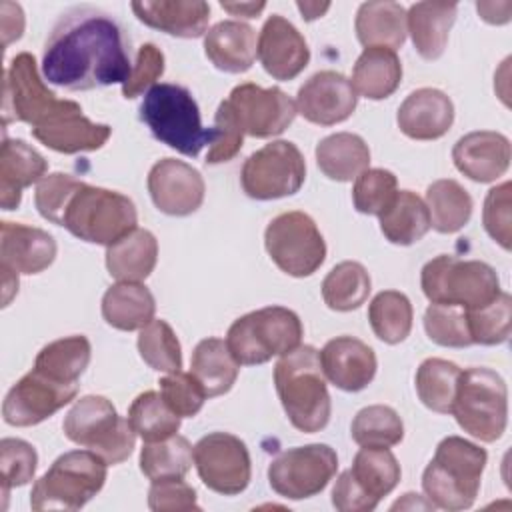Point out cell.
I'll list each match as a JSON object with an SVG mask.
<instances>
[{"label": "cell", "mask_w": 512, "mask_h": 512, "mask_svg": "<svg viewBox=\"0 0 512 512\" xmlns=\"http://www.w3.org/2000/svg\"><path fill=\"white\" fill-rule=\"evenodd\" d=\"M132 72L122 26L98 8H72L58 18L42 52V78L64 90L124 84Z\"/></svg>", "instance_id": "cell-1"}, {"label": "cell", "mask_w": 512, "mask_h": 512, "mask_svg": "<svg viewBox=\"0 0 512 512\" xmlns=\"http://www.w3.org/2000/svg\"><path fill=\"white\" fill-rule=\"evenodd\" d=\"M2 120L4 126L26 122L38 142L60 154L98 150L112 134L108 124L86 118L80 104L56 98L40 78L36 60L28 52L16 54L4 72Z\"/></svg>", "instance_id": "cell-2"}, {"label": "cell", "mask_w": 512, "mask_h": 512, "mask_svg": "<svg viewBox=\"0 0 512 512\" xmlns=\"http://www.w3.org/2000/svg\"><path fill=\"white\" fill-rule=\"evenodd\" d=\"M34 204L42 218L90 244L110 246L138 222L136 206L128 196L90 186L64 172L48 174L38 182Z\"/></svg>", "instance_id": "cell-3"}, {"label": "cell", "mask_w": 512, "mask_h": 512, "mask_svg": "<svg viewBox=\"0 0 512 512\" xmlns=\"http://www.w3.org/2000/svg\"><path fill=\"white\" fill-rule=\"evenodd\" d=\"M274 386L290 424L306 434L320 432L330 420V394L314 346H298L274 366Z\"/></svg>", "instance_id": "cell-4"}, {"label": "cell", "mask_w": 512, "mask_h": 512, "mask_svg": "<svg viewBox=\"0 0 512 512\" xmlns=\"http://www.w3.org/2000/svg\"><path fill=\"white\" fill-rule=\"evenodd\" d=\"M140 120L156 140L190 158L216 140V130L202 126L192 92L180 84H154L140 104Z\"/></svg>", "instance_id": "cell-5"}, {"label": "cell", "mask_w": 512, "mask_h": 512, "mask_svg": "<svg viewBox=\"0 0 512 512\" xmlns=\"http://www.w3.org/2000/svg\"><path fill=\"white\" fill-rule=\"evenodd\" d=\"M488 454L460 436L444 438L424 468L422 488L432 506L466 510L474 504Z\"/></svg>", "instance_id": "cell-6"}, {"label": "cell", "mask_w": 512, "mask_h": 512, "mask_svg": "<svg viewBox=\"0 0 512 512\" xmlns=\"http://www.w3.org/2000/svg\"><path fill=\"white\" fill-rule=\"evenodd\" d=\"M106 466L88 448L64 452L32 486L30 508L36 512L80 510L102 490L108 476Z\"/></svg>", "instance_id": "cell-7"}, {"label": "cell", "mask_w": 512, "mask_h": 512, "mask_svg": "<svg viewBox=\"0 0 512 512\" xmlns=\"http://www.w3.org/2000/svg\"><path fill=\"white\" fill-rule=\"evenodd\" d=\"M302 322L284 306H264L232 322L226 346L240 366H254L284 356L302 344Z\"/></svg>", "instance_id": "cell-8"}, {"label": "cell", "mask_w": 512, "mask_h": 512, "mask_svg": "<svg viewBox=\"0 0 512 512\" xmlns=\"http://www.w3.org/2000/svg\"><path fill=\"white\" fill-rule=\"evenodd\" d=\"M420 286L430 304H454L464 310L482 308L502 292L498 274L490 264L448 254L424 264Z\"/></svg>", "instance_id": "cell-9"}, {"label": "cell", "mask_w": 512, "mask_h": 512, "mask_svg": "<svg viewBox=\"0 0 512 512\" xmlns=\"http://www.w3.org/2000/svg\"><path fill=\"white\" fill-rule=\"evenodd\" d=\"M450 414L472 438L496 442L508 422V388L504 378L484 366L462 370Z\"/></svg>", "instance_id": "cell-10"}, {"label": "cell", "mask_w": 512, "mask_h": 512, "mask_svg": "<svg viewBox=\"0 0 512 512\" xmlns=\"http://www.w3.org/2000/svg\"><path fill=\"white\" fill-rule=\"evenodd\" d=\"M62 430L68 440L98 454L106 464L124 462L136 444V432L128 418L118 416L104 396H82L68 410Z\"/></svg>", "instance_id": "cell-11"}, {"label": "cell", "mask_w": 512, "mask_h": 512, "mask_svg": "<svg viewBox=\"0 0 512 512\" xmlns=\"http://www.w3.org/2000/svg\"><path fill=\"white\" fill-rule=\"evenodd\" d=\"M400 464L388 448L362 446L332 488V506L340 512H370L400 482Z\"/></svg>", "instance_id": "cell-12"}, {"label": "cell", "mask_w": 512, "mask_h": 512, "mask_svg": "<svg viewBox=\"0 0 512 512\" xmlns=\"http://www.w3.org/2000/svg\"><path fill=\"white\" fill-rule=\"evenodd\" d=\"M270 260L288 276H312L326 258V242L316 222L300 210L282 212L270 220L264 232Z\"/></svg>", "instance_id": "cell-13"}, {"label": "cell", "mask_w": 512, "mask_h": 512, "mask_svg": "<svg viewBox=\"0 0 512 512\" xmlns=\"http://www.w3.org/2000/svg\"><path fill=\"white\" fill-rule=\"evenodd\" d=\"M306 178V162L296 144L274 140L252 152L240 172L242 190L254 200H276L296 194Z\"/></svg>", "instance_id": "cell-14"}, {"label": "cell", "mask_w": 512, "mask_h": 512, "mask_svg": "<svg viewBox=\"0 0 512 512\" xmlns=\"http://www.w3.org/2000/svg\"><path fill=\"white\" fill-rule=\"evenodd\" d=\"M338 456L328 444H306L280 452L268 466L270 488L288 500L320 494L336 476Z\"/></svg>", "instance_id": "cell-15"}, {"label": "cell", "mask_w": 512, "mask_h": 512, "mask_svg": "<svg viewBox=\"0 0 512 512\" xmlns=\"http://www.w3.org/2000/svg\"><path fill=\"white\" fill-rule=\"evenodd\" d=\"M194 466L212 492L234 496L246 490L252 462L246 444L230 432H210L194 444Z\"/></svg>", "instance_id": "cell-16"}, {"label": "cell", "mask_w": 512, "mask_h": 512, "mask_svg": "<svg viewBox=\"0 0 512 512\" xmlns=\"http://www.w3.org/2000/svg\"><path fill=\"white\" fill-rule=\"evenodd\" d=\"M78 394V384H62L32 368L6 394L2 402L4 422L26 428L50 418L70 404Z\"/></svg>", "instance_id": "cell-17"}, {"label": "cell", "mask_w": 512, "mask_h": 512, "mask_svg": "<svg viewBox=\"0 0 512 512\" xmlns=\"http://www.w3.org/2000/svg\"><path fill=\"white\" fill-rule=\"evenodd\" d=\"M244 134L252 138H272L282 134L296 118V102L280 88H262L244 82L232 88L226 98Z\"/></svg>", "instance_id": "cell-18"}, {"label": "cell", "mask_w": 512, "mask_h": 512, "mask_svg": "<svg viewBox=\"0 0 512 512\" xmlns=\"http://www.w3.org/2000/svg\"><path fill=\"white\" fill-rule=\"evenodd\" d=\"M146 184L154 206L168 216L194 214L206 194L202 174L176 158L158 160L150 168Z\"/></svg>", "instance_id": "cell-19"}, {"label": "cell", "mask_w": 512, "mask_h": 512, "mask_svg": "<svg viewBox=\"0 0 512 512\" xmlns=\"http://www.w3.org/2000/svg\"><path fill=\"white\" fill-rule=\"evenodd\" d=\"M358 104L350 80L334 70H322L310 76L298 90L296 110L308 122L334 126L352 116Z\"/></svg>", "instance_id": "cell-20"}, {"label": "cell", "mask_w": 512, "mask_h": 512, "mask_svg": "<svg viewBox=\"0 0 512 512\" xmlns=\"http://www.w3.org/2000/svg\"><path fill=\"white\" fill-rule=\"evenodd\" d=\"M256 56L272 78L292 80L308 66L310 48L292 22L272 14L260 30Z\"/></svg>", "instance_id": "cell-21"}, {"label": "cell", "mask_w": 512, "mask_h": 512, "mask_svg": "<svg viewBox=\"0 0 512 512\" xmlns=\"http://www.w3.org/2000/svg\"><path fill=\"white\" fill-rule=\"evenodd\" d=\"M320 364L326 380L344 392L364 390L374 380L378 368L374 350L354 336L328 340L320 350Z\"/></svg>", "instance_id": "cell-22"}, {"label": "cell", "mask_w": 512, "mask_h": 512, "mask_svg": "<svg viewBox=\"0 0 512 512\" xmlns=\"http://www.w3.org/2000/svg\"><path fill=\"white\" fill-rule=\"evenodd\" d=\"M510 158V140L492 130L468 132L452 148L454 166L474 182L498 180L506 174Z\"/></svg>", "instance_id": "cell-23"}, {"label": "cell", "mask_w": 512, "mask_h": 512, "mask_svg": "<svg viewBox=\"0 0 512 512\" xmlns=\"http://www.w3.org/2000/svg\"><path fill=\"white\" fill-rule=\"evenodd\" d=\"M56 258V240L42 228L4 220L0 226V262L16 274H40Z\"/></svg>", "instance_id": "cell-24"}, {"label": "cell", "mask_w": 512, "mask_h": 512, "mask_svg": "<svg viewBox=\"0 0 512 512\" xmlns=\"http://www.w3.org/2000/svg\"><path fill=\"white\" fill-rule=\"evenodd\" d=\"M396 122L400 132L412 140H436L450 130L454 104L438 88H420L404 98Z\"/></svg>", "instance_id": "cell-25"}, {"label": "cell", "mask_w": 512, "mask_h": 512, "mask_svg": "<svg viewBox=\"0 0 512 512\" xmlns=\"http://www.w3.org/2000/svg\"><path fill=\"white\" fill-rule=\"evenodd\" d=\"M130 8L146 26L176 38H200L208 32L210 6L202 0H144Z\"/></svg>", "instance_id": "cell-26"}, {"label": "cell", "mask_w": 512, "mask_h": 512, "mask_svg": "<svg viewBox=\"0 0 512 512\" xmlns=\"http://www.w3.org/2000/svg\"><path fill=\"white\" fill-rule=\"evenodd\" d=\"M48 162L20 138L4 136L0 148V204L4 210L18 208L22 190L46 176Z\"/></svg>", "instance_id": "cell-27"}, {"label": "cell", "mask_w": 512, "mask_h": 512, "mask_svg": "<svg viewBox=\"0 0 512 512\" xmlns=\"http://www.w3.org/2000/svg\"><path fill=\"white\" fill-rule=\"evenodd\" d=\"M256 32L240 20H222L204 34V54L222 72L240 74L256 60Z\"/></svg>", "instance_id": "cell-28"}, {"label": "cell", "mask_w": 512, "mask_h": 512, "mask_svg": "<svg viewBox=\"0 0 512 512\" xmlns=\"http://www.w3.org/2000/svg\"><path fill=\"white\" fill-rule=\"evenodd\" d=\"M458 6L448 2H416L406 12V30L424 60L442 56Z\"/></svg>", "instance_id": "cell-29"}, {"label": "cell", "mask_w": 512, "mask_h": 512, "mask_svg": "<svg viewBox=\"0 0 512 512\" xmlns=\"http://www.w3.org/2000/svg\"><path fill=\"white\" fill-rule=\"evenodd\" d=\"M158 260V240L146 228H134L106 246V268L118 282L146 280Z\"/></svg>", "instance_id": "cell-30"}, {"label": "cell", "mask_w": 512, "mask_h": 512, "mask_svg": "<svg viewBox=\"0 0 512 512\" xmlns=\"http://www.w3.org/2000/svg\"><path fill=\"white\" fill-rule=\"evenodd\" d=\"M356 36L366 48L396 50L406 40V10L398 2H364L356 12Z\"/></svg>", "instance_id": "cell-31"}, {"label": "cell", "mask_w": 512, "mask_h": 512, "mask_svg": "<svg viewBox=\"0 0 512 512\" xmlns=\"http://www.w3.org/2000/svg\"><path fill=\"white\" fill-rule=\"evenodd\" d=\"M154 312V296L142 282L112 284L102 296V316L116 330H140L154 320Z\"/></svg>", "instance_id": "cell-32"}, {"label": "cell", "mask_w": 512, "mask_h": 512, "mask_svg": "<svg viewBox=\"0 0 512 512\" xmlns=\"http://www.w3.org/2000/svg\"><path fill=\"white\" fill-rule=\"evenodd\" d=\"M402 80V64L396 50L364 48L352 70V88L368 100H384L396 92Z\"/></svg>", "instance_id": "cell-33"}, {"label": "cell", "mask_w": 512, "mask_h": 512, "mask_svg": "<svg viewBox=\"0 0 512 512\" xmlns=\"http://www.w3.org/2000/svg\"><path fill=\"white\" fill-rule=\"evenodd\" d=\"M316 164L326 178L350 182L368 168L370 148L358 134L336 132L318 142Z\"/></svg>", "instance_id": "cell-34"}, {"label": "cell", "mask_w": 512, "mask_h": 512, "mask_svg": "<svg viewBox=\"0 0 512 512\" xmlns=\"http://www.w3.org/2000/svg\"><path fill=\"white\" fill-rule=\"evenodd\" d=\"M240 364L226 346V340L204 338L196 344L190 360V374L202 386L206 398L226 394L236 378Z\"/></svg>", "instance_id": "cell-35"}, {"label": "cell", "mask_w": 512, "mask_h": 512, "mask_svg": "<svg viewBox=\"0 0 512 512\" xmlns=\"http://www.w3.org/2000/svg\"><path fill=\"white\" fill-rule=\"evenodd\" d=\"M384 238L396 246H410L430 230V214L424 200L410 192L398 190L392 204L378 216Z\"/></svg>", "instance_id": "cell-36"}, {"label": "cell", "mask_w": 512, "mask_h": 512, "mask_svg": "<svg viewBox=\"0 0 512 512\" xmlns=\"http://www.w3.org/2000/svg\"><path fill=\"white\" fill-rule=\"evenodd\" d=\"M90 356L92 346L88 338L82 334H74L46 344L38 352L34 368L56 382L78 384L80 376L90 364Z\"/></svg>", "instance_id": "cell-37"}, {"label": "cell", "mask_w": 512, "mask_h": 512, "mask_svg": "<svg viewBox=\"0 0 512 512\" xmlns=\"http://www.w3.org/2000/svg\"><path fill=\"white\" fill-rule=\"evenodd\" d=\"M430 226L440 234L462 230L472 216V198L462 184L452 178L436 180L426 190Z\"/></svg>", "instance_id": "cell-38"}, {"label": "cell", "mask_w": 512, "mask_h": 512, "mask_svg": "<svg viewBox=\"0 0 512 512\" xmlns=\"http://www.w3.org/2000/svg\"><path fill=\"white\" fill-rule=\"evenodd\" d=\"M370 274L360 262L344 260L322 280V298L330 310L350 312L360 308L370 294Z\"/></svg>", "instance_id": "cell-39"}, {"label": "cell", "mask_w": 512, "mask_h": 512, "mask_svg": "<svg viewBox=\"0 0 512 512\" xmlns=\"http://www.w3.org/2000/svg\"><path fill=\"white\" fill-rule=\"evenodd\" d=\"M194 462V446L180 434L146 442L140 450V470L150 482L184 478Z\"/></svg>", "instance_id": "cell-40"}, {"label": "cell", "mask_w": 512, "mask_h": 512, "mask_svg": "<svg viewBox=\"0 0 512 512\" xmlns=\"http://www.w3.org/2000/svg\"><path fill=\"white\" fill-rule=\"evenodd\" d=\"M460 372L462 370L454 362L426 358L416 370V394L420 402L432 412L450 414Z\"/></svg>", "instance_id": "cell-41"}, {"label": "cell", "mask_w": 512, "mask_h": 512, "mask_svg": "<svg viewBox=\"0 0 512 512\" xmlns=\"http://www.w3.org/2000/svg\"><path fill=\"white\" fill-rule=\"evenodd\" d=\"M412 304L398 290L378 292L368 306V320L376 338L386 344H400L412 330Z\"/></svg>", "instance_id": "cell-42"}, {"label": "cell", "mask_w": 512, "mask_h": 512, "mask_svg": "<svg viewBox=\"0 0 512 512\" xmlns=\"http://www.w3.org/2000/svg\"><path fill=\"white\" fill-rule=\"evenodd\" d=\"M128 422L144 442H160L180 430V416L174 414L160 392L154 390H146L132 400Z\"/></svg>", "instance_id": "cell-43"}, {"label": "cell", "mask_w": 512, "mask_h": 512, "mask_svg": "<svg viewBox=\"0 0 512 512\" xmlns=\"http://www.w3.org/2000/svg\"><path fill=\"white\" fill-rule=\"evenodd\" d=\"M350 434L358 446L392 448L404 438V424L394 408L372 404L354 416Z\"/></svg>", "instance_id": "cell-44"}, {"label": "cell", "mask_w": 512, "mask_h": 512, "mask_svg": "<svg viewBox=\"0 0 512 512\" xmlns=\"http://www.w3.org/2000/svg\"><path fill=\"white\" fill-rule=\"evenodd\" d=\"M142 360L158 372H178L182 368V348L166 320H150L138 334Z\"/></svg>", "instance_id": "cell-45"}, {"label": "cell", "mask_w": 512, "mask_h": 512, "mask_svg": "<svg viewBox=\"0 0 512 512\" xmlns=\"http://www.w3.org/2000/svg\"><path fill=\"white\" fill-rule=\"evenodd\" d=\"M472 344L496 346L508 340L512 330V298L508 292H500L490 304L466 310Z\"/></svg>", "instance_id": "cell-46"}, {"label": "cell", "mask_w": 512, "mask_h": 512, "mask_svg": "<svg viewBox=\"0 0 512 512\" xmlns=\"http://www.w3.org/2000/svg\"><path fill=\"white\" fill-rule=\"evenodd\" d=\"M398 180L390 170L366 168L354 178L352 202L360 214L380 216L396 198Z\"/></svg>", "instance_id": "cell-47"}, {"label": "cell", "mask_w": 512, "mask_h": 512, "mask_svg": "<svg viewBox=\"0 0 512 512\" xmlns=\"http://www.w3.org/2000/svg\"><path fill=\"white\" fill-rule=\"evenodd\" d=\"M424 330L438 346L466 348L472 344L468 314L454 304H430L424 312Z\"/></svg>", "instance_id": "cell-48"}, {"label": "cell", "mask_w": 512, "mask_h": 512, "mask_svg": "<svg viewBox=\"0 0 512 512\" xmlns=\"http://www.w3.org/2000/svg\"><path fill=\"white\" fill-rule=\"evenodd\" d=\"M38 466L36 448L20 438H2L0 442V476H2V494L16 486H24L34 478Z\"/></svg>", "instance_id": "cell-49"}, {"label": "cell", "mask_w": 512, "mask_h": 512, "mask_svg": "<svg viewBox=\"0 0 512 512\" xmlns=\"http://www.w3.org/2000/svg\"><path fill=\"white\" fill-rule=\"evenodd\" d=\"M160 396L168 404V408L180 418L196 416L206 400V394L198 380L188 372H168L160 382Z\"/></svg>", "instance_id": "cell-50"}, {"label": "cell", "mask_w": 512, "mask_h": 512, "mask_svg": "<svg viewBox=\"0 0 512 512\" xmlns=\"http://www.w3.org/2000/svg\"><path fill=\"white\" fill-rule=\"evenodd\" d=\"M214 130H216V140L208 148L206 154V164H222L232 160L244 142V130L228 104V100H222L216 116H214Z\"/></svg>", "instance_id": "cell-51"}, {"label": "cell", "mask_w": 512, "mask_h": 512, "mask_svg": "<svg viewBox=\"0 0 512 512\" xmlns=\"http://www.w3.org/2000/svg\"><path fill=\"white\" fill-rule=\"evenodd\" d=\"M510 182H502L488 190L482 210V224L488 236L498 242L504 250H510L512 228H510Z\"/></svg>", "instance_id": "cell-52"}, {"label": "cell", "mask_w": 512, "mask_h": 512, "mask_svg": "<svg viewBox=\"0 0 512 512\" xmlns=\"http://www.w3.org/2000/svg\"><path fill=\"white\" fill-rule=\"evenodd\" d=\"M164 74V54L154 44H142L136 54L134 68L128 76V80L122 84V96L124 98H136L144 90L148 92L156 80Z\"/></svg>", "instance_id": "cell-53"}, {"label": "cell", "mask_w": 512, "mask_h": 512, "mask_svg": "<svg viewBox=\"0 0 512 512\" xmlns=\"http://www.w3.org/2000/svg\"><path fill=\"white\" fill-rule=\"evenodd\" d=\"M148 508L154 512H180L200 510L196 490L182 478H168L152 482L148 490Z\"/></svg>", "instance_id": "cell-54"}, {"label": "cell", "mask_w": 512, "mask_h": 512, "mask_svg": "<svg viewBox=\"0 0 512 512\" xmlns=\"http://www.w3.org/2000/svg\"><path fill=\"white\" fill-rule=\"evenodd\" d=\"M0 12H2V38H4V46H8L10 42L18 40L24 32V12L14 2H2Z\"/></svg>", "instance_id": "cell-55"}, {"label": "cell", "mask_w": 512, "mask_h": 512, "mask_svg": "<svg viewBox=\"0 0 512 512\" xmlns=\"http://www.w3.org/2000/svg\"><path fill=\"white\" fill-rule=\"evenodd\" d=\"M482 20L490 22V24H506L510 20V10L512 4L510 2H478L476 4Z\"/></svg>", "instance_id": "cell-56"}, {"label": "cell", "mask_w": 512, "mask_h": 512, "mask_svg": "<svg viewBox=\"0 0 512 512\" xmlns=\"http://www.w3.org/2000/svg\"><path fill=\"white\" fill-rule=\"evenodd\" d=\"M220 6L232 16L256 18L266 8V2H220Z\"/></svg>", "instance_id": "cell-57"}, {"label": "cell", "mask_w": 512, "mask_h": 512, "mask_svg": "<svg viewBox=\"0 0 512 512\" xmlns=\"http://www.w3.org/2000/svg\"><path fill=\"white\" fill-rule=\"evenodd\" d=\"M296 6L302 12V18L308 22L324 16V12H328V8H330L328 2H322V4L320 2H298Z\"/></svg>", "instance_id": "cell-58"}, {"label": "cell", "mask_w": 512, "mask_h": 512, "mask_svg": "<svg viewBox=\"0 0 512 512\" xmlns=\"http://www.w3.org/2000/svg\"><path fill=\"white\" fill-rule=\"evenodd\" d=\"M2 286H4V304L2 306H8L12 296L18 292V274L8 268H2Z\"/></svg>", "instance_id": "cell-59"}]
</instances>
